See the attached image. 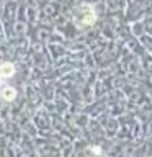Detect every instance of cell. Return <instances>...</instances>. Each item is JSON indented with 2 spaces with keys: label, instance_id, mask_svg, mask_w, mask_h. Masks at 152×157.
I'll return each instance as SVG.
<instances>
[{
  "label": "cell",
  "instance_id": "obj_1",
  "mask_svg": "<svg viewBox=\"0 0 152 157\" xmlns=\"http://www.w3.org/2000/svg\"><path fill=\"white\" fill-rule=\"evenodd\" d=\"M13 72H15V69L12 64H8V62H3V64H0V80H5V78H10L13 75Z\"/></svg>",
  "mask_w": 152,
  "mask_h": 157
},
{
  "label": "cell",
  "instance_id": "obj_2",
  "mask_svg": "<svg viewBox=\"0 0 152 157\" xmlns=\"http://www.w3.org/2000/svg\"><path fill=\"white\" fill-rule=\"evenodd\" d=\"M0 95H2L3 100L12 101L13 98L17 97V90H15L13 87H3V88H2V93H0Z\"/></svg>",
  "mask_w": 152,
  "mask_h": 157
}]
</instances>
